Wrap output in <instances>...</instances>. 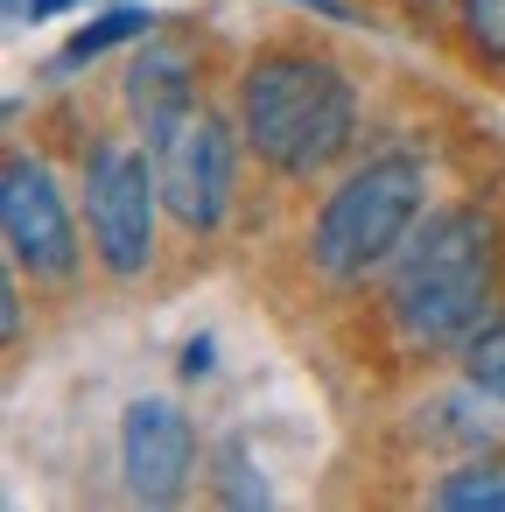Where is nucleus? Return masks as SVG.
I'll list each match as a JSON object with an SVG mask.
<instances>
[{
	"label": "nucleus",
	"instance_id": "f257e3e1",
	"mask_svg": "<svg viewBox=\"0 0 505 512\" xmlns=\"http://www.w3.org/2000/svg\"><path fill=\"white\" fill-rule=\"evenodd\" d=\"M351 78L316 50H267L239 78V134L281 176H316L351 148Z\"/></svg>",
	"mask_w": 505,
	"mask_h": 512
},
{
	"label": "nucleus",
	"instance_id": "f03ea898",
	"mask_svg": "<svg viewBox=\"0 0 505 512\" xmlns=\"http://www.w3.org/2000/svg\"><path fill=\"white\" fill-rule=\"evenodd\" d=\"M498 288V232L484 211H435L393 267V323L414 344H470L491 316Z\"/></svg>",
	"mask_w": 505,
	"mask_h": 512
},
{
	"label": "nucleus",
	"instance_id": "7ed1b4c3",
	"mask_svg": "<svg viewBox=\"0 0 505 512\" xmlns=\"http://www.w3.org/2000/svg\"><path fill=\"white\" fill-rule=\"evenodd\" d=\"M421 197H428V176L414 155H372L365 169H351L330 190V204L316 218V267L330 281H365L414 239Z\"/></svg>",
	"mask_w": 505,
	"mask_h": 512
},
{
	"label": "nucleus",
	"instance_id": "20e7f679",
	"mask_svg": "<svg viewBox=\"0 0 505 512\" xmlns=\"http://www.w3.org/2000/svg\"><path fill=\"white\" fill-rule=\"evenodd\" d=\"M155 204H162V183H155L148 155H134L127 141H99L85 155V218H92V253L106 274H120V281L148 274Z\"/></svg>",
	"mask_w": 505,
	"mask_h": 512
},
{
	"label": "nucleus",
	"instance_id": "39448f33",
	"mask_svg": "<svg viewBox=\"0 0 505 512\" xmlns=\"http://www.w3.org/2000/svg\"><path fill=\"white\" fill-rule=\"evenodd\" d=\"M148 148H155V183H162V204L176 211V225L183 232H218L225 204H232V134H225V120L211 106H190L169 127H155Z\"/></svg>",
	"mask_w": 505,
	"mask_h": 512
},
{
	"label": "nucleus",
	"instance_id": "423d86ee",
	"mask_svg": "<svg viewBox=\"0 0 505 512\" xmlns=\"http://www.w3.org/2000/svg\"><path fill=\"white\" fill-rule=\"evenodd\" d=\"M0 232H8L15 267H29L36 281L78 274V232H71L64 190L36 155H8V169H0Z\"/></svg>",
	"mask_w": 505,
	"mask_h": 512
},
{
	"label": "nucleus",
	"instance_id": "0eeeda50",
	"mask_svg": "<svg viewBox=\"0 0 505 512\" xmlns=\"http://www.w3.org/2000/svg\"><path fill=\"white\" fill-rule=\"evenodd\" d=\"M120 470L141 505H176L197 470V428L176 400H134L120 421Z\"/></svg>",
	"mask_w": 505,
	"mask_h": 512
},
{
	"label": "nucleus",
	"instance_id": "6e6552de",
	"mask_svg": "<svg viewBox=\"0 0 505 512\" xmlns=\"http://www.w3.org/2000/svg\"><path fill=\"white\" fill-rule=\"evenodd\" d=\"M127 106H134V120H141L148 134H155V127H169L176 113H190V106H197L190 57H183V50H169V43L141 50V57H134V71H127Z\"/></svg>",
	"mask_w": 505,
	"mask_h": 512
},
{
	"label": "nucleus",
	"instance_id": "1a4fd4ad",
	"mask_svg": "<svg viewBox=\"0 0 505 512\" xmlns=\"http://www.w3.org/2000/svg\"><path fill=\"white\" fill-rule=\"evenodd\" d=\"M155 29V15L148 8H113L106 22H92V29H78L71 43H64V57H57V71H71V64H85V57H99V50H113V43H127V36H148Z\"/></svg>",
	"mask_w": 505,
	"mask_h": 512
},
{
	"label": "nucleus",
	"instance_id": "9d476101",
	"mask_svg": "<svg viewBox=\"0 0 505 512\" xmlns=\"http://www.w3.org/2000/svg\"><path fill=\"white\" fill-rule=\"evenodd\" d=\"M463 372L477 379V393H498V400H505V316L484 323V330L463 344Z\"/></svg>",
	"mask_w": 505,
	"mask_h": 512
},
{
	"label": "nucleus",
	"instance_id": "9b49d317",
	"mask_svg": "<svg viewBox=\"0 0 505 512\" xmlns=\"http://www.w3.org/2000/svg\"><path fill=\"white\" fill-rule=\"evenodd\" d=\"M456 15H463V36L477 57L505 64V0H456Z\"/></svg>",
	"mask_w": 505,
	"mask_h": 512
},
{
	"label": "nucleus",
	"instance_id": "f8f14e48",
	"mask_svg": "<svg viewBox=\"0 0 505 512\" xmlns=\"http://www.w3.org/2000/svg\"><path fill=\"white\" fill-rule=\"evenodd\" d=\"M435 505H505V470H456L435 484Z\"/></svg>",
	"mask_w": 505,
	"mask_h": 512
},
{
	"label": "nucleus",
	"instance_id": "ddd939ff",
	"mask_svg": "<svg viewBox=\"0 0 505 512\" xmlns=\"http://www.w3.org/2000/svg\"><path fill=\"white\" fill-rule=\"evenodd\" d=\"M64 8H85V0H22V22H57Z\"/></svg>",
	"mask_w": 505,
	"mask_h": 512
},
{
	"label": "nucleus",
	"instance_id": "4468645a",
	"mask_svg": "<svg viewBox=\"0 0 505 512\" xmlns=\"http://www.w3.org/2000/svg\"><path fill=\"white\" fill-rule=\"evenodd\" d=\"M183 372H190V379H197V372H211V344H204V337L190 344V358H183Z\"/></svg>",
	"mask_w": 505,
	"mask_h": 512
}]
</instances>
